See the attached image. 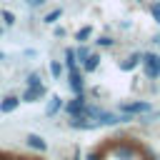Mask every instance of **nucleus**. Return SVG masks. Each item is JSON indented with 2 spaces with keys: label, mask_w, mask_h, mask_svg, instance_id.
Returning <instances> with one entry per match:
<instances>
[{
  "label": "nucleus",
  "mask_w": 160,
  "mask_h": 160,
  "mask_svg": "<svg viewBox=\"0 0 160 160\" xmlns=\"http://www.w3.org/2000/svg\"><path fill=\"white\" fill-rule=\"evenodd\" d=\"M140 62H142V72L148 78H160V55L145 52V55H140Z\"/></svg>",
  "instance_id": "1"
},
{
  "label": "nucleus",
  "mask_w": 160,
  "mask_h": 160,
  "mask_svg": "<svg viewBox=\"0 0 160 160\" xmlns=\"http://www.w3.org/2000/svg\"><path fill=\"white\" fill-rule=\"evenodd\" d=\"M85 102H88V100H85V95H82V92H75V98H72L68 105H62V108H65L70 115H80V112H82V108H85Z\"/></svg>",
  "instance_id": "2"
},
{
  "label": "nucleus",
  "mask_w": 160,
  "mask_h": 160,
  "mask_svg": "<svg viewBox=\"0 0 160 160\" xmlns=\"http://www.w3.org/2000/svg\"><path fill=\"white\" fill-rule=\"evenodd\" d=\"M45 92H48V90H45V85H40V88H28V90L22 92V98H20V100H22V102H35V100L45 98Z\"/></svg>",
  "instance_id": "3"
},
{
  "label": "nucleus",
  "mask_w": 160,
  "mask_h": 160,
  "mask_svg": "<svg viewBox=\"0 0 160 160\" xmlns=\"http://www.w3.org/2000/svg\"><path fill=\"white\" fill-rule=\"evenodd\" d=\"M120 112H128V115H132V112H150V102H122Z\"/></svg>",
  "instance_id": "4"
},
{
  "label": "nucleus",
  "mask_w": 160,
  "mask_h": 160,
  "mask_svg": "<svg viewBox=\"0 0 160 160\" xmlns=\"http://www.w3.org/2000/svg\"><path fill=\"white\" fill-rule=\"evenodd\" d=\"M70 88H72V92H82V88H85V78L78 68L70 70Z\"/></svg>",
  "instance_id": "5"
},
{
  "label": "nucleus",
  "mask_w": 160,
  "mask_h": 160,
  "mask_svg": "<svg viewBox=\"0 0 160 160\" xmlns=\"http://www.w3.org/2000/svg\"><path fill=\"white\" fill-rule=\"evenodd\" d=\"M25 142H28V148H32V150H40V152H45V150H48V142H45L40 135H35V132H30V135L25 138Z\"/></svg>",
  "instance_id": "6"
},
{
  "label": "nucleus",
  "mask_w": 160,
  "mask_h": 160,
  "mask_svg": "<svg viewBox=\"0 0 160 160\" xmlns=\"http://www.w3.org/2000/svg\"><path fill=\"white\" fill-rule=\"evenodd\" d=\"M18 105H20V98L8 95V98H2V100H0V112H12Z\"/></svg>",
  "instance_id": "7"
},
{
  "label": "nucleus",
  "mask_w": 160,
  "mask_h": 160,
  "mask_svg": "<svg viewBox=\"0 0 160 160\" xmlns=\"http://www.w3.org/2000/svg\"><path fill=\"white\" fill-rule=\"evenodd\" d=\"M60 110H62V100H60V95H52L50 102H48V108H45V115L52 118V115H58Z\"/></svg>",
  "instance_id": "8"
},
{
  "label": "nucleus",
  "mask_w": 160,
  "mask_h": 160,
  "mask_svg": "<svg viewBox=\"0 0 160 160\" xmlns=\"http://www.w3.org/2000/svg\"><path fill=\"white\" fill-rule=\"evenodd\" d=\"M98 65H100V55H98V52H90V55L82 60V70H85V72L98 70Z\"/></svg>",
  "instance_id": "9"
},
{
  "label": "nucleus",
  "mask_w": 160,
  "mask_h": 160,
  "mask_svg": "<svg viewBox=\"0 0 160 160\" xmlns=\"http://www.w3.org/2000/svg\"><path fill=\"white\" fill-rule=\"evenodd\" d=\"M138 62H140V52H132V55H130L125 62H120V70H132Z\"/></svg>",
  "instance_id": "10"
},
{
  "label": "nucleus",
  "mask_w": 160,
  "mask_h": 160,
  "mask_svg": "<svg viewBox=\"0 0 160 160\" xmlns=\"http://www.w3.org/2000/svg\"><path fill=\"white\" fill-rule=\"evenodd\" d=\"M115 155H118V158H122V160H132L135 150H132V148H128V145H120V148H115Z\"/></svg>",
  "instance_id": "11"
},
{
  "label": "nucleus",
  "mask_w": 160,
  "mask_h": 160,
  "mask_svg": "<svg viewBox=\"0 0 160 160\" xmlns=\"http://www.w3.org/2000/svg\"><path fill=\"white\" fill-rule=\"evenodd\" d=\"M90 35H92V28H90V25H85V28H80V30L75 32V40H78V42H88V38H90Z\"/></svg>",
  "instance_id": "12"
},
{
  "label": "nucleus",
  "mask_w": 160,
  "mask_h": 160,
  "mask_svg": "<svg viewBox=\"0 0 160 160\" xmlns=\"http://www.w3.org/2000/svg\"><path fill=\"white\" fill-rule=\"evenodd\" d=\"M88 55H90V48H88L85 42H78V48H75V60H80V62H82Z\"/></svg>",
  "instance_id": "13"
},
{
  "label": "nucleus",
  "mask_w": 160,
  "mask_h": 160,
  "mask_svg": "<svg viewBox=\"0 0 160 160\" xmlns=\"http://www.w3.org/2000/svg\"><path fill=\"white\" fill-rule=\"evenodd\" d=\"M65 65H68V70L78 68V60H75V48H68V50H65Z\"/></svg>",
  "instance_id": "14"
},
{
  "label": "nucleus",
  "mask_w": 160,
  "mask_h": 160,
  "mask_svg": "<svg viewBox=\"0 0 160 160\" xmlns=\"http://www.w3.org/2000/svg\"><path fill=\"white\" fill-rule=\"evenodd\" d=\"M50 75H52L55 80L62 75V62H60V60H50Z\"/></svg>",
  "instance_id": "15"
},
{
  "label": "nucleus",
  "mask_w": 160,
  "mask_h": 160,
  "mask_svg": "<svg viewBox=\"0 0 160 160\" xmlns=\"http://www.w3.org/2000/svg\"><path fill=\"white\" fill-rule=\"evenodd\" d=\"M40 85H42L40 72H30V75H28V88H40Z\"/></svg>",
  "instance_id": "16"
},
{
  "label": "nucleus",
  "mask_w": 160,
  "mask_h": 160,
  "mask_svg": "<svg viewBox=\"0 0 160 160\" xmlns=\"http://www.w3.org/2000/svg\"><path fill=\"white\" fill-rule=\"evenodd\" d=\"M60 15H62V10H60V8H55L52 12H48V15H45V20H42V22H48V25H52V22H55V20H58Z\"/></svg>",
  "instance_id": "17"
},
{
  "label": "nucleus",
  "mask_w": 160,
  "mask_h": 160,
  "mask_svg": "<svg viewBox=\"0 0 160 160\" xmlns=\"http://www.w3.org/2000/svg\"><path fill=\"white\" fill-rule=\"evenodd\" d=\"M95 42H98V45H102V48H110V45H112L115 40H112V38H108V35H100V38H98Z\"/></svg>",
  "instance_id": "18"
},
{
  "label": "nucleus",
  "mask_w": 160,
  "mask_h": 160,
  "mask_svg": "<svg viewBox=\"0 0 160 160\" xmlns=\"http://www.w3.org/2000/svg\"><path fill=\"white\" fill-rule=\"evenodd\" d=\"M2 20H5V25H15V15L10 10H2Z\"/></svg>",
  "instance_id": "19"
},
{
  "label": "nucleus",
  "mask_w": 160,
  "mask_h": 160,
  "mask_svg": "<svg viewBox=\"0 0 160 160\" xmlns=\"http://www.w3.org/2000/svg\"><path fill=\"white\" fill-rule=\"evenodd\" d=\"M45 0H25V5H30V8H38V5H42Z\"/></svg>",
  "instance_id": "20"
},
{
  "label": "nucleus",
  "mask_w": 160,
  "mask_h": 160,
  "mask_svg": "<svg viewBox=\"0 0 160 160\" xmlns=\"http://www.w3.org/2000/svg\"><path fill=\"white\" fill-rule=\"evenodd\" d=\"M88 160H100V152H98V150H92V152H88Z\"/></svg>",
  "instance_id": "21"
},
{
  "label": "nucleus",
  "mask_w": 160,
  "mask_h": 160,
  "mask_svg": "<svg viewBox=\"0 0 160 160\" xmlns=\"http://www.w3.org/2000/svg\"><path fill=\"white\" fill-rule=\"evenodd\" d=\"M150 12H152V15H155V12H160V2H158V5H152V8H150Z\"/></svg>",
  "instance_id": "22"
},
{
  "label": "nucleus",
  "mask_w": 160,
  "mask_h": 160,
  "mask_svg": "<svg viewBox=\"0 0 160 160\" xmlns=\"http://www.w3.org/2000/svg\"><path fill=\"white\" fill-rule=\"evenodd\" d=\"M155 118H158V120H160V112H158V115H155Z\"/></svg>",
  "instance_id": "23"
},
{
  "label": "nucleus",
  "mask_w": 160,
  "mask_h": 160,
  "mask_svg": "<svg viewBox=\"0 0 160 160\" xmlns=\"http://www.w3.org/2000/svg\"><path fill=\"white\" fill-rule=\"evenodd\" d=\"M0 60H2V52H0Z\"/></svg>",
  "instance_id": "24"
},
{
  "label": "nucleus",
  "mask_w": 160,
  "mask_h": 160,
  "mask_svg": "<svg viewBox=\"0 0 160 160\" xmlns=\"http://www.w3.org/2000/svg\"><path fill=\"white\" fill-rule=\"evenodd\" d=\"M0 32H2V28H0Z\"/></svg>",
  "instance_id": "25"
}]
</instances>
